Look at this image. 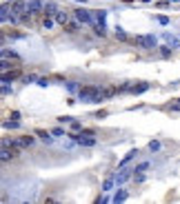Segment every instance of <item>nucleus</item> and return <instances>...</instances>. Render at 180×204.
Wrapping results in <instances>:
<instances>
[{"label": "nucleus", "instance_id": "nucleus-29", "mask_svg": "<svg viewBox=\"0 0 180 204\" xmlns=\"http://www.w3.org/2000/svg\"><path fill=\"white\" fill-rule=\"evenodd\" d=\"M5 127L7 129H18V122H16V120H14V122H5Z\"/></svg>", "mask_w": 180, "mask_h": 204}, {"label": "nucleus", "instance_id": "nucleus-31", "mask_svg": "<svg viewBox=\"0 0 180 204\" xmlns=\"http://www.w3.org/2000/svg\"><path fill=\"white\" fill-rule=\"evenodd\" d=\"M174 2H178V0H174Z\"/></svg>", "mask_w": 180, "mask_h": 204}, {"label": "nucleus", "instance_id": "nucleus-2", "mask_svg": "<svg viewBox=\"0 0 180 204\" xmlns=\"http://www.w3.org/2000/svg\"><path fill=\"white\" fill-rule=\"evenodd\" d=\"M134 42L138 44V47H143V49H154L156 47V36H136Z\"/></svg>", "mask_w": 180, "mask_h": 204}, {"label": "nucleus", "instance_id": "nucleus-18", "mask_svg": "<svg viewBox=\"0 0 180 204\" xmlns=\"http://www.w3.org/2000/svg\"><path fill=\"white\" fill-rule=\"evenodd\" d=\"M147 169H149V162H143V164H138V166H136L134 171H138V173H143V171H147Z\"/></svg>", "mask_w": 180, "mask_h": 204}, {"label": "nucleus", "instance_id": "nucleus-16", "mask_svg": "<svg viewBox=\"0 0 180 204\" xmlns=\"http://www.w3.org/2000/svg\"><path fill=\"white\" fill-rule=\"evenodd\" d=\"M14 78H18V71H14V73H2V76H0V80H5V82L14 80Z\"/></svg>", "mask_w": 180, "mask_h": 204}, {"label": "nucleus", "instance_id": "nucleus-9", "mask_svg": "<svg viewBox=\"0 0 180 204\" xmlns=\"http://www.w3.org/2000/svg\"><path fill=\"white\" fill-rule=\"evenodd\" d=\"M76 18H78L80 22H91V16L84 11V9H78V11H76Z\"/></svg>", "mask_w": 180, "mask_h": 204}, {"label": "nucleus", "instance_id": "nucleus-23", "mask_svg": "<svg viewBox=\"0 0 180 204\" xmlns=\"http://www.w3.org/2000/svg\"><path fill=\"white\" fill-rule=\"evenodd\" d=\"M149 149L151 151H160V142H149Z\"/></svg>", "mask_w": 180, "mask_h": 204}, {"label": "nucleus", "instance_id": "nucleus-12", "mask_svg": "<svg viewBox=\"0 0 180 204\" xmlns=\"http://www.w3.org/2000/svg\"><path fill=\"white\" fill-rule=\"evenodd\" d=\"M42 11H45V13H47V16H53V13H56V11H58V7H56V5H53V2H47V5H45V7H42Z\"/></svg>", "mask_w": 180, "mask_h": 204}, {"label": "nucleus", "instance_id": "nucleus-11", "mask_svg": "<svg viewBox=\"0 0 180 204\" xmlns=\"http://www.w3.org/2000/svg\"><path fill=\"white\" fill-rule=\"evenodd\" d=\"M96 18H98V27H100V29H105V22H107V11H102V9H100V11L96 13Z\"/></svg>", "mask_w": 180, "mask_h": 204}, {"label": "nucleus", "instance_id": "nucleus-24", "mask_svg": "<svg viewBox=\"0 0 180 204\" xmlns=\"http://www.w3.org/2000/svg\"><path fill=\"white\" fill-rule=\"evenodd\" d=\"M51 27H53V20L51 18H45V29H51Z\"/></svg>", "mask_w": 180, "mask_h": 204}, {"label": "nucleus", "instance_id": "nucleus-6", "mask_svg": "<svg viewBox=\"0 0 180 204\" xmlns=\"http://www.w3.org/2000/svg\"><path fill=\"white\" fill-rule=\"evenodd\" d=\"M131 175H134V169H122L118 175H113V180H116L118 184H125V182L131 178Z\"/></svg>", "mask_w": 180, "mask_h": 204}, {"label": "nucleus", "instance_id": "nucleus-13", "mask_svg": "<svg viewBox=\"0 0 180 204\" xmlns=\"http://www.w3.org/2000/svg\"><path fill=\"white\" fill-rule=\"evenodd\" d=\"M162 38H165L169 44H171V47H178V44H180V40L176 38V36H171V33H162Z\"/></svg>", "mask_w": 180, "mask_h": 204}, {"label": "nucleus", "instance_id": "nucleus-8", "mask_svg": "<svg viewBox=\"0 0 180 204\" xmlns=\"http://www.w3.org/2000/svg\"><path fill=\"white\" fill-rule=\"evenodd\" d=\"M9 11H11V5H2L0 7V22L9 20Z\"/></svg>", "mask_w": 180, "mask_h": 204}, {"label": "nucleus", "instance_id": "nucleus-3", "mask_svg": "<svg viewBox=\"0 0 180 204\" xmlns=\"http://www.w3.org/2000/svg\"><path fill=\"white\" fill-rule=\"evenodd\" d=\"M149 87H151L149 82H140V85H129V87H127V91H129L131 96H140V93H145Z\"/></svg>", "mask_w": 180, "mask_h": 204}, {"label": "nucleus", "instance_id": "nucleus-19", "mask_svg": "<svg viewBox=\"0 0 180 204\" xmlns=\"http://www.w3.org/2000/svg\"><path fill=\"white\" fill-rule=\"evenodd\" d=\"M11 67H14V64L9 62V60H2V62H0V69H2V71H7V69H11Z\"/></svg>", "mask_w": 180, "mask_h": 204}, {"label": "nucleus", "instance_id": "nucleus-21", "mask_svg": "<svg viewBox=\"0 0 180 204\" xmlns=\"http://www.w3.org/2000/svg\"><path fill=\"white\" fill-rule=\"evenodd\" d=\"M38 135H40V138H42L45 142H51V135L47 133V131H38Z\"/></svg>", "mask_w": 180, "mask_h": 204}, {"label": "nucleus", "instance_id": "nucleus-7", "mask_svg": "<svg viewBox=\"0 0 180 204\" xmlns=\"http://www.w3.org/2000/svg\"><path fill=\"white\" fill-rule=\"evenodd\" d=\"M73 140L78 142V144H82V146H93V144H96L93 138H82V135H73Z\"/></svg>", "mask_w": 180, "mask_h": 204}, {"label": "nucleus", "instance_id": "nucleus-26", "mask_svg": "<svg viewBox=\"0 0 180 204\" xmlns=\"http://www.w3.org/2000/svg\"><path fill=\"white\" fill-rule=\"evenodd\" d=\"M51 135H56V138H60V135H65V131H62V129H53V131H51Z\"/></svg>", "mask_w": 180, "mask_h": 204}, {"label": "nucleus", "instance_id": "nucleus-15", "mask_svg": "<svg viewBox=\"0 0 180 204\" xmlns=\"http://www.w3.org/2000/svg\"><path fill=\"white\" fill-rule=\"evenodd\" d=\"M113 184H116V180H113V175H109V178L105 180V184H102V191H111Z\"/></svg>", "mask_w": 180, "mask_h": 204}, {"label": "nucleus", "instance_id": "nucleus-20", "mask_svg": "<svg viewBox=\"0 0 180 204\" xmlns=\"http://www.w3.org/2000/svg\"><path fill=\"white\" fill-rule=\"evenodd\" d=\"M116 36H118L120 40H125V38H127V33L122 31V27H116Z\"/></svg>", "mask_w": 180, "mask_h": 204}, {"label": "nucleus", "instance_id": "nucleus-10", "mask_svg": "<svg viewBox=\"0 0 180 204\" xmlns=\"http://www.w3.org/2000/svg\"><path fill=\"white\" fill-rule=\"evenodd\" d=\"M53 16H56V22H60V25H67L69 22V16L65 13V11H56Z\"/></svg>", "mask_w": 180, "mask_h": 204}, {"label": "nucleus", "instance_id": "nucleus-5", "mask_svg": "<svg viewBox=\"0 0 180 204\" xmlns=\"http://www.w3.org/2000/svg\"><path fill=\"white\" fill-rule=\"evenodd\" d=\"M33 144V138L31 135H27V138H18V140H14V149H25V146H31Z\"/></svg>", "mask_w": 180, "mask_h": 204}, {"label": "nucleus", "instance_id": "nucleus-32", "mask_svg": "<svg viewBox=\"0 0 180 204\" xmlns=\"http://www.w3.org/2000/svg\"><path fill=\"white\" fill-rule=\"evenodd\" d=\"M178 104H180V102H178Z\"/></svg>", "mask_w": 180, "mask_h": 204}, {"label": "nucleus", "instance_id": "nucleus-28", "mask_svg": "<svg viewBox=\"0 0 180 204\" xmlns=\"http://www.w3.org/2000/svg\"><path fill=\"white\" fill-rule=\"evenodd\" d=\"M7 93H11V89L9 87H0V96H7Z\"/></svg>", "mask_w": 180, "mask_h": 204}, {"label": "nucleus", "instance_id": "nucleus-30", "mask_svg": "<svg viewBox=\"0 0 180 204\" xmlns=\"http://www.w3.org/2000/svg\"><path fill=\"white\" fill-rule=\"evenodd\" d=\"M38 85H40V87H47L49 82H47V78H40V80H38Z\"/></svg>", "mask_w": 180, "mask_h": 204}, {"label": "nucleus", "instance_id": "nucleus-22", "mask_svg": "<svg viewBox=\"0 0 180 204\" xmlns=\"http://www.w3.org/2000/svg\"><path fill=\"white\" fill-rule=\"evenodd\" d=\"M156 20H158L160 25H169V18H167V16H158Z\"/></svg>", "mask_w": 180, "mask_h": 204}, {"label": "nucleus", "instance_id": "nucleus-27", "mask_svg": "<svg viewBox=\"0 0 180 204\" xmlns=\"http://www.w3.org/2000/svg\"><path fill=\"white\" fill-rule=\"evenodd\" d=\"M67 89L69 91H78V85H76V82H67Z\"/></svg>", "mask_w": 180, "mask_h": 204}, {"label": "nucleus", "instance_id": "nucleus-17", "mask_svg": "<svg viewBox=\"0 0 180 204\" xmlns=\"http://www.w3.org/2000/svg\"><path fill=\"white\" fill-rule=\"evenodd\" d=\"M122 200H127V191H118V193H116V198H113V202H116V204H118V202H122Z\"/></svg>", "mask_w": 180, "mask_h": 204}, {"label": "nucleus", "instance_id": "nucleus-14", "mask_svg": "<svg viewBox=\"0 0 180 204\" xmlns=\"http://www.w3.org/2000/svg\"><path fill=\"white\" fill-rule=\"evenodd\" d=\"M136 155H138V151H136V149H134V151H129V153H127L125 157H122V160H120V166H125L127 162H131V160H134Z\"/></svg>", "mask_w": 180, "mask_h": 204}, {"label": "nucleus", "instance_id": "nucleus-4", "mask_svg": "<svg viewBox=\"0 0 180 204\" xmlns=\"http://www.w3.org/2000/svg\"><path fill=\"white\" fill-rule=\"evenodd\" d=\"M42 7H45L42 0H29V2H27V13H40Z\"/></svg>", "mask_w": 180, "mask_h": 204}, {"label": "nucleus", "instance_id": "nucleus-1", "mask_svg": "<svg viewBox=\"0 0 180 204\" xmlns=\"http://www.w3.org/2000/svg\"><path fill=\"white\" fill-rule=\"evenodd\" d=\"M80 100H84V102H100L102 100V91L98 87H82L80 89Z\"/></svg>", "mask_w": 180, "mask_h": 204}, {"label": "nucleus", "instance_id": "nucleus-25", "mask_svg": "<svg viewBox=\"0 0 180 204\" xmlns=\"http://www.w3.org/2000/svg\"><path fill=\"white\" fill-rule=\"evenodd\" d=\"M69 124H71V129H73V131H78V129H80V122H78V120H71Z\"/></svg>", "mask_w": 180, "mask_h": 204}]
</instances>
